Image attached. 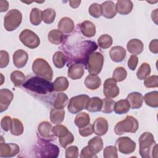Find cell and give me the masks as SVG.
Masks as SVG:
<instances>
[{
    "label": "cell",
    "mask_w": 158,
    "mask_h": 158,
    "mask_svg": "<svg viewBox=\"0 0 158 158\" xmlns=\"http://www.w3.org/2000/svg\"><path fill=\"white\" fill-rule=\"evenodd\" d=\"M32 70L36 75L51 81L53 77V71L48 62L42 59H36L32 64Z\"/></svg>",
    "instance_id": "5b68a950"
},
{
    "label": "cell",
    "mask_w": 158,
    "mask_h": 158,
    "mask_svg": "<svg viewBox=\"0 0 158 158\" xmlns=\"http://www.w3.org/2000/svg\"><path fill=\"white\" fill-rule=\"evenodd\" d=\"M101 85V78L97 75L89 74L85 80V86L91 90H94L99 88Z\"/></svg>",
    "instance_id": "484cf974"
},
{
    "label": "cell",
    "mask_w": 158,
    "mask_h": 158,
    "mask_svg": "<svg viewBox=\"0 0 158 158\" xmlns=\"http://www.w3.org/2000/svg\"><path fill=\"white\" fill-rule=\"evenodd\" d=\"M12 118L8 115L4 116L1 120V127L5 131H8L10 129L12 123Z\"/></svg>",
    "instance_id": "db71d44e"
},
{
    "label": "cell",
    "mask_w": 158,
    "mask_h": 158,
    "mask_svg": "<svg viewBox=\"0 0 158 158\" xmlns=\"http://www.w3.org/2000/svg\"><path fill=\"white\" fill-rule=\"evenodd\" d=\"M56 11L52 8H48L42 12V20L46 24L52 23L56 18Z\"/></svg>",
    "instance_id": "60d3db41"
},
{
    "label": "cell",
    "mask_w": 158,
    "mask_h": 158,
    "mask_svg": "<svg viewBox=\"0 0 158 158\" xmlns=\"http://www.w3.org/2000/svg\"><path fill=\"white\" fill-rule=\"evenodd\" d=\"M22 20V12L18 9H11L4 16V27L8 31H14L20 26Z\"/></svg>",
    "instance_id": "52a82bcc"
},
{
    "label": "cell",
    "mask_w": 158,
    "mask_h": 158,
    "mask_svg": "<svg viewBox=\"0 0 158 158\" xmlns=\"http://www.w3.org/2000/svg\"><path fill=\"white\" fill-rule=\"evenodd\" d=\"M69 44L70 48L63 50L67 54L66 56L67 59L70 60V63L74 62V63L85 64L89 56L98 48L95 42L82 38L81 40L77 41L73 44Z\"/></svg>",
    "instance_id": "6da1fadb"
},
{
    "label": "cell",
    "mask_w": 158,
    "mask_h": 158,
    "mask_svg": "<svg viewBox=\"0 0 158 158\" xmlns=\"http://www.w3.org/2000/svg\"><path fill=\"white\" fill-rule=\"evenodd\" d=\"M20 151L19 146L15 143H6L3 137L1 136L0 157H12L17 156Z\"/></svg>",
    "instance_id": "7c38bea8"
},
{
    "label": "cell",
    "mask_w": 158,
    "mask_h": 158,
    "mask_svg": "<svg viewBox=\"0 0 158 158\" xmlns=\"http://www.w3.org/2000/svg\"><path fill=\"white\" fill-rule=\"evenodd\" d=\"M139 128L138 121L131 115H127L125 118L117 123L114 127V132L117 135H122L127 133H135Z\"/></svg>",
    "instance_id": "277c9868"
},
{
    "label": "cell",
    "mask_w": 158,
    "mask_h": 158,
    "mask_svg": "<svg viewBox=\"0 0 158 158\" xmlns=\"http://www.w3.org/2000/svg\"><path fill=\"white\" fill-rule=\"evenodd\" d=\"M127 99L128 101L130 107L133 109H139L143 102V96L138 92H132L128 94L127 97Z\"/></svg>",
    "instance_id": "44dd1931"
},
{
    "label": "cell",
    "mask_w": 158,
    "mask_h": 158,
    "mask_svg": "<svg viewBox=\"0 0 158 158\" xmlns=\"http://www.w3.org/2000/svg\"><path fill=\"white\" fill-rule=\"evenodd\" d=\"M104 56L99 52H93L87 59L85 65L90 74L98 75L99 74L103 66Z\"/></svg>",
    "instance_id": "8992f818"
},
{
    "label": "cell",
    "mask_w": 158,
    "mask_h": 158,
    "mask_svg": "<svg viewBox=\"0 0 158 158\" xmlns=\"http://www.w3.org/2000/svg\"><path fill=\"white\" fill-rule=\"evenodd\" d=\"M149 50L151 52L154 54L158 53V40L157 39H154L152 40L149 45Z\"/></svg>",
    "instance_id": "6f0895ef"
},
{
    "label": "cell",
    "mask_w": 158,
    "mask_h": 158,
    "mask_svg": "<svg viewBox=\"0 0 158 158\" xmlns=\"http://www.w3.org/2000/svg\"><path fill=\"white\" fill-rule=\"evenodd\" d=\"M57 27L62 33L70 34L73 31L75 25L73 21L70 18L65 17L59 20Z\"/></svg>",
    "instance_id": "603a6c76"
},
{
    "label": "cell",
    "mask_w": 158,
    "mask_h": 158,
    "mask_svg": "<svg viewBox=\"0 0 158 158\" xmlns=\"http://www.w3.org/2000/svg\"><path fill=\"white\" fill-rule=\"evenodd\" d=\"M115 147L120 152L124 154H129L135 151L136 143L129 137L123 136L118 138L116 140Z\"/></svg>",
    "instance_id": "8fae6325"
},
{
    "label": "cell",
    "mask_w": 158,
    "mask_h": 158,
    "mask_svg": "<svg viewBox=\"0 0 158 158\" xmlns=\"http://www.w3.org/2000/svg\"><path fill=\"white\" fill-rule=\"evenodd\" d=\"M79 152L78 148L76 146H70L65 148V154L66 158H77L78 157Z\"/></svg>",
    "instance_id": "f907efd6"
},
{
    "label": "cell",
    "mask_w": 158,
    "mask_h": 158,
    "mask_svg": "<svg viewBox=\"0 0 158 158\" xmlns=\"http://www.w3.org/2000/svg\"><path fill=\"white\" fill-rule=\"evenodd\" d=\"M42 12L38 8H33L30 14V20L32 25L37 26L40 25L42 20Z\"/></svg>",
    "instance_id": "ab89813d"
},
{
    "label": "cell",
    "mask_w": 158,
    "mask_h": 158,
    "mask_svg": "<svg viewBox=\"0 0 158 158\" xmlns=\"http://www.w3.org/2000/svg\"><path fill=\"white\" fill-rule=\"evenodd\" d=\"M130 108V104L127 99H120L115 102L114 106V111L116 114L121 115L127 113Z\"/></svg>",
    "instance_id": "e575fe53"
},
{
    "label": "cell",
    "mask_w": 158,
    "mask_h": 158,
    "mask_svg": "<svg viewBox=\"0 0 158 158\" xmlns=\"http://www.w3.org/2000/svg\"><path fill=\"white\" fill-rule=\"evenodd\" d=\"M19 40L23 44L30 49L36 48L40 44V40L38 36L29 29H25L20 33Z\"/></svg>",
    "instance_id": "30bf717a"
},
{
    "label": "cell",
    "mask_w": 158,
    "mask_h": 158,
    "mask_svg": "<svg viewBox=\"0 0 158 158\" xmlns=\"http://www.w3.org/2000/svg\"><path fill=\"white\" fill-rule=\"evenodd\" d=\"M81 3V1H69L70 6L72 8H77Z\"/></svg>",
    "instance_id": "91938a15"
},
{
    "label": "cell",
    "mask_w": 158,
    "mask_h": 158,
    "mask_svg": "<svg viewBox=\"0 0 158 158\" xmlns=\"http://www.w3.org/2000/svg\"><path fill=\"white\" fill-rule=\"evenodd\" d=\"M157 9H155L154 10H153L151 13V18L152 19V21H154L156 24H157Z\"/></svg>",
    "instance_id": "94428289"
},
{
    "label": "cell",
    "mask_w": 158,
    "mask_h": 158,
    "mask_svg": "<svg viewBox=\"0 0 158 158\" xmlns=\"http://www.w3.org/2000/svg\"><path fill=\"white\" fill-rule=\"evenodd\" d=\"M80 157L81 158H97L98 156L96 155V154L93 153L88 148V146L84 147L81 151L80 155Z\"/></svg>",
    "instance_id": "11a10c76"
},
{
    "label": "cell",
    "mask_w": 158,
    "mask_h": 158,
    "mask_svg": "<svg viewBox=\"0 0 158 158\" xmlns=\"http://www.w3.org/2000/svg\"><path fill=\"white\" fill-rule=\"evenodd\" d=\"M69 131H70L65 126L60 124H57L56 126L52 128V133L55 136H57L59 138L64 136Z\"/></svg>",
    "instance_id": "f6af8a7d"
},
{
    "label": "cell",
    "mask_w": 158,
    "mask_h": 158,
    "mask_svg": "<svg viewBox=\"0 0 158 158\" xmlns=\"http://www.w3.org/2000/svg\"><path fill=\"white\" fill-rule=\"evenodd\" d=\"M78 132L79 134L83 137H86L89 135H91L93 133V125L89 123L88 125L82 127V128H79L78 129Z\"/></svg>",
    "instance_id": "f5cc1de1"
},
{
    "label": "cell",
    "mask_w": 158,
    "mask_h": 158,
    "mask_svg": "<svg viewBox=\"0 0 158 158\" xmlns=\"http://www.w3.org/2000/svg\"><path fill=\"white\" fill-rule=\"evenodd\" d=\"M9 63V55L6 51H0V68L6 67Z\"/></svg>",
    "instance_id": "816d5d0a"
},
{
    "label": "cell",
    "mask_w": 158,
    "mask_h": 158,
    "mask_svg": "<svg viewBox=\"0 0 158 158\" xmlns=\"http://www.w3.org/2000/svg\"><path fill=\"white\" fill-rule=\"evenodd\" d=\"M103 157L104 158H117V149L115 146H108L106 147L103 151Z\"/></svg>",
    "instance_id": "7dc6e473"
},
{
    "label": "cell",
    "mask_w": 158,
    "mask_h": 158,
    "mask_svg": "<svg viewBox=\"0 0 158 158\" xmlns=\"http://www.w3.org/2000/svg\"><path fill=\"white\" fill-rule=\"evenodd\" d=\"M128 51L132 55L140 54L144 49L143 43L139 39L134 38L130 40L127 44Z\"/></svg>",
    "instance_id": "ffe728a7"
},
{
    "label": "cell",
    "mask_w": 158,
    "mask_h": 158,
    "mask_svg": "<svg viewBox=\"0 0 158 158\" xmlns=\"http://www.w3.org/2000/svg\"><path fill=\"white\" fill-rule=\"evenodd\" d=\"M89 99V97L86 94H80L71 98L67 106L69 112L74 114L85 109Z\"/></svg>",
    "instance_id": "9c48e42d"
},
{
    "label": "cell",
    "mask_w": 158,
    "mask_h": 158,
    "mask_svg": "<svg viewBox=\"0 0 158 158\" xmlns=\"http://www.w3.org/2000/svg\"><path fill=\"white\" fill-rule=\"evenodd\" d=\"M102 101V106L101 111L105 114H110L112 112L114 109L115 102L113 99L108 98H106L103 99Z\"/></svg>",
    "instance_id": "7bdbcfd3"
},
{
    "label": "cell",
    "mask_w": 158,
    "mask_h": 158,
    "mask_svg": "<svg viewBox=\"0 0 158 158\" xmlns=\"http://www.w3.org/2000/svg\"><path fill=\"white\" fill-rule=\"evenodd\" d=\"M54 91H64L67 90L69 86L68 80L65 77H58L53 82Z\"/></svg>",
    "instance_id": "836d02e7"
},
{
    "label": "cell",
    "mask_w": 158,
    "mask_h": 158,
    "mask_svg": "<svg viewBox=\"0 0 158 158\" xmlns=\"http://www.w3.org/2000/svg\"><path fill=\"white\" fill-rule=\"evenodd\" d=\"M10 133L14 136H20L23 133V126L22 122L18 118H14L10 126Z\"/></svg>",
    "instance_id": "74e56055"
},
{
    "label": "cell",
    "mask_w": 158,
    "mask_h": 158,
    "mask_svg": "<svg viewBox=\"0 0 158 158\" xmlns=\"http://www.w3.org/2000/svg\"><path fill=\"white\" fill-rule=\"evenodd\" d=\"M69 101L68 96L64 93H57L53 102V107L55 109H64L67 105Z\"/></svg>",
    "instance_id": "d6a6232c"
},
{
    "label": "cell",
    "mask_w": 158,
    "mask_h": 158,
    "mask_svg": "<svg viewBox=\"0 0 158 158\" xmlns=\"http://www.w3.org/2000/svg\"><path fill=\"white\" fill-rule=\"evenodd\" d=\"M48 40L54 44H60L64 40L63 33L57 29H54L50 31L48 35Z\"/></svg>",
    "instance_id": "f546056e"
},
{
    "label": "cell",
    "mask_w": 158,
    "mask_h": 158,
    "mask_svg": "<svg viewBox=\"0 0 158 158\" xmlns=\"http://www.w3.org/2000/svg\"><path fill=\"white\" fill-rule=\"evenodd\" d=\"M73 141H74V136L70 131H69L64 136L59 138V142L60 143V145L63 148H66L67 146L72 144L73 142Z\"/></svg>",
    "instance_id": "c3c4849f"
},
{
    "label": "cell",
    "mask_w": 158,
    "mask_h": 158,
    "mask_svg": "<svg viewBox=\"0 0 158 158\" xmlns=\"http://www.w3.org/2000/svg\"><path fill=\"white\" fill-rule=\"evenodd\" d=\"M59 148L48 141H40L36 148V154L39 157H57L59 154Z\"/></svg>",
    "instance_id": "ba28073f"
},
{
    "label": "cell",
    "mask_w": 158,
    "mask_h": 158,
    "mask_svg": "<svg viewBox=\"0 0 158 158\" xmlns=\"http://www.w3.org/2000/svg\"><path fill=\"white\" fill-rule=\"evenodd\" d=\"M50 120L54 124L61 123L65 117V110L64 109H52L50 112Z\"/></svg>",
    "instance_id": "f1b7e54d"
},
{
    "label": "cell",
    "mask_w": 158,
    "mask_h": 158,
    "mask_svg": "<svg viewBox=\"0 0 158 158\" xmlns=\"http://www.w3.org/2000/svg\"><path fill=\"white\" fill-rule=\"evenodd\" d=\"M68 59L66 55L62 51L56 52L52 56V62L56 67L61 69L64 67Z\"/></svg>",
    "instance_id": "4dcf8cb0"
},
{
    "label": "cell",
    "mask_w": 158,
    "mask_h": 158,
    "mask_svg": "<svg viewBox=\"0 0 158 158\" xmlns=\"http://www.w3.org/2000/svg\"><path fill=\"white\" fill-rule=\"evenodd\" d=\"M23 87L27 90L40 94H46L54 91L53 83L40 77H33L26 81Z\"/></svg>",
    "instance_id": "7a4b0ae2"
},
{
    "label": "cell",
    "mask_w": 158,
    "mask_h": 158,
    "mask_svg": "<svg viewBox=\"0 0 158 158\" xmlns=\"http://www.w3.org/2000/svg\"><path fill=\"white\" fill-rule=\"evenodd\" d=\"M85 72V67L82 64L73 63L70 65L67 72V76L72 80L80 79Z\"/></svg>",
    "instance_id": "2e32d148"
},
{
    "label": "cell",
    "mask_w": 158,
    "mask_h": 158,
    "mask_svg": "<svg viewBox=\"0 0 158 158\" xmlns=\"http://www.w3.org/2000/svg\"><path fill=\"white\" fill-rule=\"evenodd\" d=\"M120 93V89L117 85V81L113 78L106 79L103 85V93L106 98H114L117 97Z\"/></svg>",
    "instance_id": "4fadbf2b"
},
{
    "label": "cell",
    "mask_w": 158,
    "mask_h": 158,
    "mask_svg": "<svg viewBox=\"0 0 158 158\" xmlns=\"http://www.w3.org/2000/svg\"><path fill=\"white\" fill-rule=\"evenodd\" d=\"M28 59V54L23 49H18L13 54V62L18 69L23 67L27 64Z\"/></svg>",
    "instance_id": "e0dca14e"
},
{
    "label": "cell",
    "mask_w": 158,
    "mask_h": 158,
    "mask_svg": "<svg viewBox=\"0 0 158 158\" xmlns=\"http://www.w3.org/2000/svg\"><path fill=\"white\" fill-rule=\"evenodd\" d=\"M111 60L115 62H120L123 60L126 56V50L120 46L112 47L109 51Z\"/></svg>",
    "instance_id": "7402d4cb"
},
{
    "label": "cell",
    "mask_w": 158,
    "mask_h": 158,
    "mask_svg": "<svg viewBox=\"0 0 158 158\" xmlns=\"http://www.w3.org/2000/svg\"><path fill=\"white\" fill-rule=\"evenodd\" d=\"M144 86L146 88H157L158 86V77L157 75H151L144 79Z\"/></svg>",
    "instance_id": "681fc988"
},
{
    "label": "cell",
    "mask_w": 158,
    "mask_h": 158,
    "mask_svg": "<svg viewBox=\"0 0 158 158\" xmlns=\"http://www.w3.org/2000/svg\"><path fill=\"white\" fill-rule=\"evenodd\" d=\"M151 74V67L147 62H143L139 66L136 72L137 78L140 80H144Z\"/></svg>",
    "instance_id": "f35d334b"
},
{
    "label": "cell",
    "mask_w": 158,
    "mask_h": 158,
    "mask_svg": "<svg viewBox=\"0 0 158 158\" xmlns=\"http://www.w3.org/2000/svg\"><path fill=\"white\" fill-rule=\"evenodd\" d=\"M10 78L11 81L15 87H19L23 85L25 81V75L23 73V72L19 70L13 71L10 75Z\"/></svg>",
    "instance_id": "d590c367"
},
{
    "label": "cell",
    "mask_w": 158,
    "mask_h": 158,
    "mask_svg": "<svg viewBox=\"0 0 158 158\" xmlns=\"http://www.w3.org/2000/svg\"><path fill=\"white\" fill-rule=\"evenodd\" d=\"M139 152L142 157L150 158L157 157V144L151 133L146 131L139 136Z\"/></svg>",
    "instance_id": "3957f363"
},
{
    "label": "cell",
    "mask_w": 158,
    "mask_h": 158,
    "mask_svg": "<svg viewBox=\"0 0 158 158\" xmlns=\"http://www.w3.org/2000/svg\"><path fill=\"white\" fill-rule=\"evenodd\" d=\"M94 133L98 136L104 135L108 131L109 124L107 120L104 117L97 118L93 124Z\"/></svg>",
    "instance_id": "9a60e30c"
},
{
    "label": "cell",
    "mask_w": 158,
    "mask_h": 158,
    "mask_svg": "<svg viewBox=\"0 0 158 158\" xmlns=\"http://www.w3.org/2000/svg\"><path fill=\"white\" fill-rule=\"evenodd\" d=\"M113 43L112 37L107 34H103L101 35L98 40V43L99 46L102 49H107L110 48Z\"/></svg>",
    "instance_id": "b9f144b4"
},
{
    "label": "cell",
    "mask_w": 158,
    "mask_h": 158,
    "mask_svg": "<svg viewBox=\"0 0 158 158\" xmlns=\"http://www.w3.org/2000/svg\"><path fill=\"white\" fill-rule=\"evenodd\" d=\"M127 76V72L125 68L118 67L115 68L112 73V78L117 81L120 82L123 81Z\"/></svg>",
    "instance_id": "ee69618b"
},
{
    "label": "cell",
    "mask_w": 158,
    "mask_h": 158,
    "mask_svg": "<svg viewBox=\"0 0 158 158\" xmlns=\"http://www.w3.org/2000/svg\"><path fill=\"white\" fill-rule=\"evenodd\" d=\"M102 106V99L98 97H93L91 98H89L85 109L89 112H96L101 111Z\"/></svg>",
    "instance_id": "4316f807"
},
{
    "label": "cell",
    "mask_w": 158,
    "mask_h": 158,
    "mask_svg": "<svg viewBox=\"0 0 158 158\" xmlns=\"http://www.w3.org/2000/svg\"><path fill=\"white\" fill-rule=\"evenodd\" d=\"M14 98V94L11 91L7 88L0 90V112L6 110Z\"/></svg>",
    "instance_id": "5bb4252c"
},
{
    "label": "cell",
    "mask_w": 158,
    "mask_h": 158,
    "mask_svg": "<svg viewBox=\"0 0 158 158\" xmlns=\"http://www.w3.org/2000/svg\"><path fill=\"white\" fill-rule=\"evenodd\" d=\"M102 15L106 19H111L117 14L115 3L112 1H107L102 3Z\"/></svg>",
    "instance_id": "d6986e66"
},
{
    "label": "cell",
    "mask_w": 158,
    "mask_h": 158,
    "mask_svg": "<svg viewBox=\"0 0 158 158\" xmlns=\"http://www.w3.org/2000/svg\"><path fill=\"white\" fill-rule=\"evenodd\" d=\"M51 124L46 121L41 122L38 127V131L41 137L44 139H52L54 138V135L52 132Z\"/></svg>",
    "instance_id": "ac0fdd59"
},
{
    "label": "cell",
    "mask_w": 158,
    "mask_h": 158,
    "mask_svg": "<svg viewBox=\"0 0 158 158\" xmlns=\"http://www.w3.org/2000/svg\"><path fill=\"white\" fill-rule=\"evenodd\" d=\"M9 2L7 1H0V12H3L8 10Z\"/></svg>",
    "instance_id": "680465c9"
},
{
    "label": "cell",
    "mask_w": 158,
    "mask_h": 158,
    "mask_svg": "<svg viewBox=\"0 0 158 158\" xmlns=\"http://www.w3.org/2000/svg\"><path fill=\"white\" fill-rule=\"evenodd\" d=\"M80 29L82 35L87 38H91L96 34L95 25L89 20L83 21L80 24Z\"/></svg>",
    "instance_id": "d4e9b609"
},
{
    "label": "cell",
    "mask_w": 158,
    "mask_h": 158,
    "mask_svg": "<svg viewBox=\"0 0 158 158\" xmlns=\"http://www.w3.org/2000/svg\"><path fill=\"white\" fill-rule=\"evenodd\" d=\"M143 99L146 105L149 107L156 108L158 107V92L157 91H153L146 93Z\"/></svg>",
    "instance_id": "1f68e13d"
},
{
    "label": "cell",
    "mask_w": 158,
    "mask_h": 158,
    "mask_svg": "<svg viewBox=\"0 0 158 158\" xmlns=\"http://www.w3.org/2000/svg\"><path fill=\"white\" fill-rule=\"evenodd\" d=\"M74 122L78 128L84 127L90 122L89 115L86 112H80L76 115Z\"/></svg>",
    "instance_id": "8d00e7d4"
},
{
    "label": "cell",
    "mask_w": 158,
    "mask_h": 158,
    "mask_svg": "<svg viewBox=\"0 0 158 158\" xmlns=\"http://www.w3.org/2000/svg\"><path fill=\"white\" fill-rule=\"evenodd\" d=\"M138 63V58L136 55L130 56L129 59L127 62V65L128 68L131 70H135L137 67Z\"/></svg>",
    "instance_id": "9f6ffc18"
},
{
    "label": "cell",
    "mask_w": 158,
    "mask_h": 158,
    "mask_svg": "<svg viewBox=\"0 0 158 158\" xmlns=\"http://www.w3.org/2000/svg\"><path fill=\"white\" fill-rule=\"evenodd\" d=\"M117 12L121 15H127L130 14L133 7V4L130 0H119L115 4Z\"/></svg>",
    "instance_id": "cb8c5ba5"
},
{
    "label": "cell",
    "mask_w": 158,
    "mask_h": 158,
    "mask_svg": "<svg viewBox=\"0 0 158 158\" xmlns=\"http://www.w3.org/2000/svg\"><path fill=\"white\" fill-rule=\"evenodd\" d=\"M89 149L94 154H98L103 148V141L99 136H94L88 142Z\"/></svg>",
    "instance_id": "83f0119b"
},
{
    "label": "cell",
    "mask_w": 158,
    "mask_h": 158,
    "mask_svg": "<svg viewBox=\"0 0 158 158\" xmlns=\"http://www.w3.org/2000/svg\"><path fill=\"white\" fill-rule=\"evenodd\" d=\"M88 12L89 15L94 18H99L102 15L101 5L98 3H93L89 7Z\"/></svg>",
    "instance_id": "bcb514c9"
}]
</instances>
